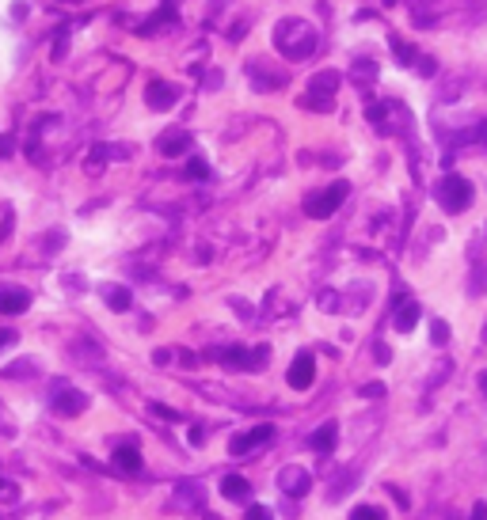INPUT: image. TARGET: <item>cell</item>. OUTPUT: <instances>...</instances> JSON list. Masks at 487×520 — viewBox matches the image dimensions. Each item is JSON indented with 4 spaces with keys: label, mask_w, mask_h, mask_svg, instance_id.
Wrapping results in <instances>:
<instances>
[{
    "label": "cell",
    "mask_w": 487,
    "mask_h": 520,
    "mask_svg": "<svg viewBox=\"0 0 487 520\" xmlns=\"http://www.w3.org/2000/svg\"><path fill=\"white\" fill-rule=\"evenodd\" d=\"M274 46L289 57V61H305L308 54L316 49V31L305 23V19H286L274 31Z\"/></svg>",
    "instance_id": "obj_1"
},
{
    "label": "cell",
    "mask_w": 487,
    "mask_h": 520,
    "mask_svg": "<svg viewBox=\"0 0 487 520\" xmlns=\"http://www.w3.org/2000/svg\"><path fill=\"white\" fill-rule=\"evenodd\" d=\"M438 205L446 213H464L472 205V182L461 179V175H446V179L438 182Z\"/></svg>",
    "instance_id": "obj_2"
},
{
    "label": "cell",
    "mask_w": 487,
    "mask_h": 520,
    "mask_svg": "<svg viewBox=\"0 0 487 520\" xmlns=\"http://www.w3.org/2000/svg\"><path fill=\"white\" fill-rule=\"evenodd\" d=\"M347 194H350L347 182H331L328 190H320V194L308 198V202H305V213H308V217H316V220H324V217H331V213L343 205V198H347Z\"/></svg>",
    "instance_id": "obj_3"
},
{
    "label": "cell",
    "mask_w": 487,
    "mask_h": 520,
    "mask_svg": "<svg viewBox=\"0 0 487 520\" xmlns=\"http://www.w3.org/2000/svg\"><path fill=\"white\" fill-rule=\"evenodd\" d=\"M335 88H339L335 73L313 76V88H308V95H305V106H313V110H331V103H335Z\"/></svg>",
    "instance_id": "obj_4"
},
{
    "label": "cell",
    "mask_w": 487,
    "mask_h": 520,
    "mask_svg": "<svg viewBox=\"0 0 487 520\" xmlns=\"http://www.w3.org/2000/svg\"><path fill=\"white\" fill-rule=\"evenodd\" d=\"M217 361H221V365H229V368H244V373H256V368L267 365V350L248 353V350H240V346H229V350H217Z\"/></svg>",
    "instance_id": "obj_5"
},
{
    "label": "cell",
    "mask_w": 487,
    "mask_h": 520,
    "mask_svg": "<svg viewBox=\"0 0 487 520\" xmlns=\"http://www.w3.org/2000/svg\"><path fill=\"white\" fill-rule=\"evenodd\" d=\"M274 425H256V429H248V433H240V437H232L229 440V452L232 456H248V452H256L259 445H267V440H274Z\"/></svg>",
    "instance_id": "obj_6"
},
{
    "label": "cell",
    "mask_w": 487,
    "mask_h": 520,
    "mask_svg": "<svg viewBox=\"0 0 487 520\" xmlns=\"http://www.w3.org/2000/svg\"><path fill=\"white\" fill-rule=\"evenodd\" d=\"M286 380H289V388H293V391L313 388V380H316V357H313V353H297L293 365H289V373H286Z\"/></svg>",
    "instance_id": "obj_7"
},
{
    "label": "cell",
    "mask_w": 487,
    "mask_h": 520,
    "mask_svg": "<svg viewBox=\"0 0 487 520\" xmlns=\"http://www.w3.org/2000/svg\"><path fill=\"white\" fill-rule=\"evenodd\" d=\"M278 482H282V494H289V497H305L308 486H313V475H308L305 467H286Z\"/></svg>",
    "instance_id": "obj_8"
},
{
    "label": "cell",
    "mask_w": 487,
    "mask_h": 520,
    "mask_svg": "<svg viewBox=\"0 0 487 520\" xmlns=\"http://www.w3.org/2000/svg\"><path fill=\"white\" fill-rule=\"evenodd\" d=\"M84 407H88V395H84V391H76V388H65V391H58V395H54V410H58V414H65V418L84 414Z\"/></svg>",
    "instance_id": "obj_9"
},
{
    "label": "cell",
    "mask_w": 487,
    "mask_h": 520,
    "mask_svg": "<svg viewBox=\"0 0 487 520\" xmlns=\"http://www.w3.org/2000/svg\"><path fill=\"white\" fill-rule=\"evenodd\" d=\"M111 464H115L118 475H141V452L133 445H126V448H118V452L111 456Z\"/></svg>",
    "instance_id": "obj_10"
},
{
    "label": "cell",
    "mask_w": 487,
    "mask_h": 520,
    "mask_svg": "<svg viewBox=\"0 0 487 520\" xmlns=\"http://www.w3.org/2000/svg\"><path fill=\"white\" fill-rule=\"evenodd\" d=\"M31 304V293L23 289H0V316H19Z\"/></svg>",
    "instance_id": "obj_11"
},
{
    "label": "cell",
    "mask_w": 487,
    "mask_h": 520,
    "mask_svg": "<svg viewBox=\"0 0 487 520\" xmlns=\"http://www.w3.org/2000/svg\"><path fill=\"white\" fill-rule=\"evenodd\" d=\"M145 99H149L152 110H168V106L175 103V88H172V84H164V80H152L149 91H145Z\"/></svg>",
    "instance_id": "obj_12"
},
{
    "label": "cell",
    "mask_w": 487,
    "mask_h": 520,
    "mask_svg": "<svg viewBox=\"0 0 487 520\" xmlns=\"http://www.w3.org/2000/svg\"><path fill=\"white\" fill-rule=\"evenodd\" d=\"M221 494L229 497V501H244V497L251 494V482L244 479V475H225V479H221Z\"/></svg>",
    "instance_id": "obj_13"
},
{
    "label": "cell",
    "mask_w": 487,
    "mask_h": 520,
    "mask_svg": "<svg viewBox=\"0 0 487 520\" xmlns=\"http://www.w3.org/2000/svg\"><path fill=\"white\" fill-rule=\"evenodd\" d=\"M335 440H339V425H335V422H324L320 429L308 437V445H313L316 452H331V448H335Z\"/></svg>",
    "instance_id": "obj_14"
},
{
    "label": "cell",
    "mask_w": 487,
    "mask_h": 520,
    "mask_svg": "<svg viewBox=\"0 0 487 520\" xmlns=\"http://www.w3.org/2000/svg\"><path fill=\"white\" fill-rule=\"evenodd\" d=\"M419 323V304L415 300H400V308H396V331H411V327Z\"/></svg>",
    "instance_id": "obj_15"
},
{
    "label": "cell",
    "mask_w": 487,
    "mask_h": 520,
    "mask_svg": "<svg viewBox=\"0 0 487 520\" xmlns=\"http://www.w3.org/2000/svg\"><path fill=\"white\" fill-rule=\"evenodd\" d=\"M187 145H190V137H187L183 130H172V133H164V137H160V152H164V156H179Z\"/></svg>",
    "instance_id": "obj_16"
},
{
    "label": "cell",
    "mask_w": 487,
    "mask_h": 520,
    "mask_svg": "<svg viewBox=\"0 0 487 520\" xmlns=\"http://www.w3.org/2000/svg\"><path fill=\"white\" fill-rule=\"evenodd\" d=\"M107 304L115 311H126V308H130V289H118V285H115V289H107Z\"/></svg>",
    "instance_id": "obj_17"
},
{
    "label": "cell",
    "mask_w": 487,
    "mask_h": 520,
    "mask_svg": "<svg viewBox=\"0 0 487 520\" xmlns=\"http://www.w3.org/2000/svg\"><path fill=\"white\" fill-rule=\"evenodd\" d=\"M19 501V486L12 479H0V505H16Z\"/></svg>",
    "instance_id": "obj_18"
},
{
    "label": "cell",
    "mask_w": 487,
    "mask_h": 520,
    "mask_svg": "<svg viewBox=\"0 0 487 520\" xmlns=\"http://www.w3.org/2000/svg\"><path fill=\"white\" fill-rule=\"evenodd\" d=\"M350 520H385V512H381L377 505H358V509L350 512Z\"/></svg>",
    "instance_id": "obj_19"
},
{
    "label": "cell",
    "mask_w": 487,
    "mask_h": 520,
    "mask_svg": "<svg viewBox=\"0 0 487 520\" xmlns=\"http://www.w3.org/2000/svg\"><path fill=\"white\" fill-rule=\"evenodd\" d=\"M187 175H190V179H206V175H209L206 160H190V163H187Z\"/></svg>",
    "instance_id": "obj_20"
},
{
    "label": "cell",
    "mask_w": 487,
    "mask_h": 520,
    "mask_svg": "<svg viewBox=\"0 0 487 520\" xmlns=\"http://www.w3.org/2000/svg\"><path fill=\"white\" fill-rule=\"evenodd\" d=\"M152 414H157V418H164V422H175V418H179V410L164 407V403H152Z\"/></svg>",
    "instance_id": "obj_21"
},
{
    "label": "cell",
    "mask_w": 487,
    "mask_h": 520,
    "mask_svg": "<svg viewBox=\"0 0 487 520\" xmlns=\"http://www.w3.org/2000/svg\"><path fill=\"white\" fill-rule=\"evenodd\" d=\"M248 520H274V512L267 509V505H251V509H248Z\"/></svg>",
    "instance_id": "obj_22"
},
{
    "label": "cell",
    "mask_w": 487,
    "mask_h": 520,
    "mask_svg": "<svg viewBox=\"0 0 487 520\" xmlns=\"http://www.w3.org/2000/svg\"><path fill=\"white\" fill-rule=\"evenodd\" d=\"M362 395H365V399H385V383H365Z\"/></svg>",
    "instance_id": "obj_23"
},
{
    "label": "cell",
    "mask_w": 487,
    "mask_h": 520,
    "mask_svg": "<svg viewBox=\"0 0 487 520\" xmlns=\"http://www.w3.org/2000/svg\"><path fill=\"white\" fill-rule=\"evenodd\" d=\"M396 57L404 61V65H411V61H415V49H407L404 42H396Z\"/></svg>",
    "instance_id": "obj_24"
},
{
    "label": "cell",
    "mask_w": 487,
    "mask_h": 520,
    "mask_svg": "<svg viewBox=\"0 0 487 520\" xmlns=\"http://www.w3.org/2000/svg\"><path fill=\"white\" fill-rule=\"evenodd\" d=\"M446 338H449V327L442 323V319H438V323H434V342H438V346H442V342H446Z\"/></svg>",
    "instance_id": "obj_25"
},
{
    "label": "cell",
    "mask_w": 487,
    "mask_h": 520,
    "mask_svg": "<svg viewBox=\"0 0 487 520\" xmlns=\"http://www.w3.org/2000/svg\"><path fill=\"white\" fill-rule=\"evenodd\" d=\"M472 520H487V505H484V501L472 505Z\"/></svg>",
    "instance_id": "obj_26"
},
{
    "label": "cell",
    "mask_w": 487,
    "mask_h": 520,
    "mask_svg": "<svg viewBox=\"0 0 487 520\" xmlns=\"http://www.w3.org/2000/svg\"><path fill=\"white\" fill-rule=\"evenodd\" d=\"M12 342H16V334H12V331H0V350H4V346H12Z\"/></svg>",
    "instance_id": "obj_27"
},
{
    "label": "cell",
    "mask_w": 487,
    "mask_h": 520,
    "mask_svg": "<svg viewBox=\"0 0 487 520\" xmlns=\"http://www.w3.org/2000/svg\"><path fill=\"white\" fill-rule=\"evenodd\" d=\"M373 353H377V361H381V365H385V361L392 357V353H388V346H377V350H373Z\"/></svg>",
    "instance_id": "obj_28"
},
{
    "label": "cell",
    "mask_w": 487,
    "mask_h": 520,
    "mask_svg": "<svg viewBox=\"0 0 487 520\" xmlns=\"http://www.w3.org/2000/svg\"><path fill=\"white\" fill-rule=\"evenodd\" d=\"M12 152V137H0V156H8Z\"/></svg>",
    "instance_id": "obj_29"
},
{
    "label": "cell",
    "mask_w": 487,
    "mask_h": 520,
    "mask_svg": "<svg viewBox=\"0 0 487 520\" xmlns=\"http://www.w3.org/2000/svg\"><path fill=\"white\" fill-rule=\"evenodd\" d=\"M476 137H479V141H484V145H487V122L479 126V133H476Z\"/></svg>",
    "instance_id": "obj_30"
},
{
    "label": "cell",
    "mask_w": 487,
    "mask_h": 520,
    "mask_svg": "<svg viewBox=\"0 0 487 520\" xmlns=\"http://www.w3.org/2000/svg\"><path fill=\"white\" fill-rule=\"evenodd\" d=\"M479 388H484V391H487V373H484V376H479Z\"/></svg>",
    "instance_id": "obj_31"
},
{
    "label": "cell",
    "mask_w": 487,
    "mask_h": 520,
    "mask_svg": "<svg viewBox=\"0 0 487 520\" xmlns=\"http://www.w3.org/2000/svg\"><path fill=\"white\" fill-rule=\"evenodd\" d=\"M484 342H487V327H484Z\"/></svg>",
    "instance_id": "obj_32"
}]
</instances>
